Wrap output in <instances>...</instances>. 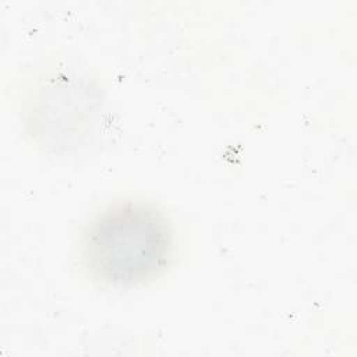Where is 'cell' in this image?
<instances>
[{"label": "cell", "instance_id": "obj_1", "mask_svg": "<svg viewBox=\"0 0 357 357\" xmlns=\"http://www.w3.org/2000/svg\"><path fill=\"white\" fill-rule=\"evenodd\" d=\"M173 233L153 205L119 202L99 213L82 241V261L100 283L130 287L159 276L172 258Z\"/></svg>", "mask_w": 357, "mask_h": 357}]
</instances>
